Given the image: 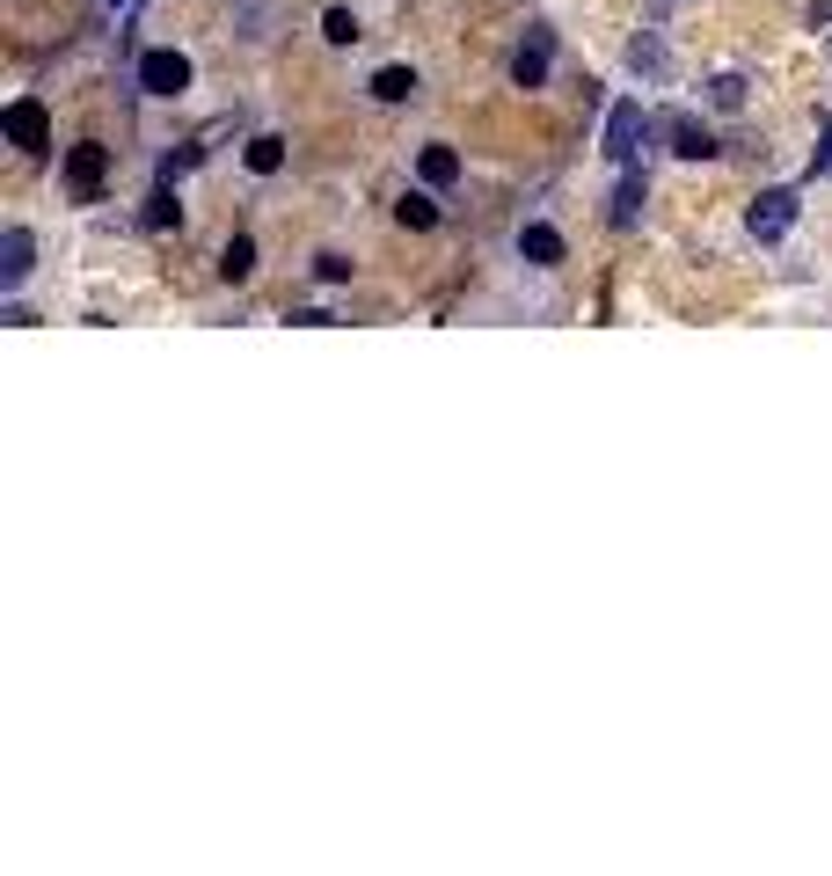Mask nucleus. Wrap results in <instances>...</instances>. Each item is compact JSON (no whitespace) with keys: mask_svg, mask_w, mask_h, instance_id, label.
Instances as JSON below:
<instances>
[{"mask_svg":"<svg viewBox=\"0 0 832 876\" xmlns=\"http://www.w3.org/2000/svg\"><path fill=\"white\" fill-rule=\"evenodd\" d=\"M373 95H381V103H409V95H416V73L409 67H381V73H373Z\"/></svg>","mask_w":832,"mask_h":876,"instance_id":"nucleus-14","label":"nucleus"},{"mask_svg":"<svg viewBox=\"0 0 832 876\" xmlns=\"http://www.w3.org/2000/svg\"><path fill=\"white\" fill-rule=\"evenodd\" d=\"M811 175H832V124H825V140H818V154H811Z\"/></svg>","mask_w":832,"mask_h":876,"instance_id":"nucleus-21","label":"nucleus"},{"mask_svg":"<svg viewBox=\"0 0 832 876\" xmlns=\"http://www.w3.org/2000/svg\"><path fill=\"white\" fill-rule=\"evenodd\" d=\"M248 169H256V175H277V169H285V140H277V132L248 140Z\"/></svg>","mask_w":832,"mask_h":876,"instance_id":"nucleus-16","label":"nucleus"},{"mask_svg":"<svg viewBox=\"0 0 832 876\" xmlns=\"http://www.w3.org/2000/svg\"><path fill=\"white\" fill-rule=\"evenodd\" d=\"M416 175H424L432 191H446V183H460V154H453V146H424V154H416Z\"/></svg>","mask_w":832,"mask_h":876,"instance_id":"nucleus-11","label":"nucleus"},{"mask_svg":"<svg viewBox=\"0 0 832 876\" xmlns=\"http://www.w3.org/2000/svg\"><path fill=\"white\" fill-rule=\"evenodd\" d=\"M548 59H555V37L548 30H526V44L511 52V81H519V88H540V81H548Z\"/></svg>","mask_w":832,"mask_h":876,"instance_id":"nucleus-6","label":"nucleus"},{"mask_svg":"<svg viewBox=\"0 0 832 876\" xmlns=\"http://www.w3.org/2000/svg\"><path fill=\"white\" fill-rule=\"evenodd\" d=\"M103 175H110V146H95V140H81V146H67V191L81 197H95L103 191Z\"/></svg>","mask_w":832,"mask_h":876,"instance_id":"nucleus-4","label":"nucleus"},{"mask_svg":"<svg viewBox=\"0 0 832 876\" xmlns=\"http://www.w3.org/2000/svg\"><path fill=\"white\" fill-rule=\"evenodd\" d=\"M797 205H803V197L789 191V183H774V191H760V197H752V212H745L752 242H781V234L797 227Z\"/></svg>","mask_w":832,"mask_h":876,"instance_id":"nucleus-1","label":"nucleus"},{"mask_svg":"<svg viewBox=\"0 0 832 876\" xmlns=\"http://www.w3.org/2000/svg\"><path fill=\"white\" fill-rule=\"evenodd\" d=\"M642 205H650V175L628 161V169H621V191H613V227H636Z\"/></svg>","mask_w":832,"mask_h":876,"instance_id":"nucleus-8","label":"nucleus"},{"mask_svg":"<svg viewBox=\"0 0 832 876\" xmlns=\"http://www.w3.org/2000/svg\"><path fill=\"white\" fill-rule=\"evenodd\" d=\"M314 278H322V285H344L351 278V256H314Z\"/></svg>","mask_w":832,"mask_h":876,"instance_id":"nucleus-20","label":"nucleus"},{"mask_svg":"<svg viewBox=\"0 0 832 876\" xmlns=\"http://www.w3.org/2000/svg\"><path fill=\"white\" fill-rule=\"evenodd\" d=\"M322 37H329V44H358V16H351V8H329V16H322Z\"/></svg>","mask_w":832,"mask_h":876,"instance_id":"nucleus-19","label":"nucleus"},{"mask_svg":"<svg viewBox=\"0 0 832 876\" xmlns=\"http://www.w3.org/2000/svg\"><path fill=\"white\" fill-rule=\"evenodd\" d=\"M664 132H672V154H679V161H716L709 124H693V118H664Z\"/></svg>","mask_w":832,"mask_h":876,"instance_id":"nucleus-9","label":"nucleus"},{"mask_svg":"<svg viewBox=\"0 0 832 876\" xmlns=\"http://www.w3.org/2000/svg\"><path fill=\"white\" fill-rule=\"evenodd\" d=\"M395 220H402V227H416V234H424V227H438V205H432V191H409V197L395 205Z\"/></svg>","mask_w":832,"mask_h":876,"instance_id":"nucleus-15","label":"nucleus"},{"mask_svg":"<svg viewBox=\"0 0 832 876\" xmlns=\"http://www.w3.org/2000/svg\"><path fill=\"white\" fill-rule=\"evenodd\" d=\"M832 22V0H811V30H825Z\"/></svg>","mask_w":832,"mask_h":876,"instance_id":"nucleus-22","label":"nucleus"},{"mask_svg":"<svg viewBox=\"0 0 832 876\" xmlns=\"http://www.w3.org/2000/svg\"><path fill=\"white\" fill-rule=\"evenodd\" d=\"M175 220H183V205H175V197H169V183H161V191L146 197V227H154V234H169Z\"/></svg>","mask_w":832,"mask_h":876,"instance_id":"nucleus-17","label":"nucleus"},{"mask_svg":"<svg viewBox=\"0 0 832 876\" xmlns=\"http://www.w3.org/2000/svg\"><path fill=\"white\" fill-rule=\"evenodd\" d=\"M30 256H37L30 227H8V234H0V293H16V285L30 278Z\"/></svg>","mask_w":832,"mask_h":876,"instance_id":"nucleus-7","label":"nucleus"},{"mask_svg":"<svg viewBox=\"0 0 832 876\" xmlns=\"http://www.w3.org/2000/svg\"><path fill=\"white\" fill-rule=\"evenodd\" d=\"M248 271H256V242H248V234H234V242L220 248V278H226V285H242Z\"/></svg>","mask_w":832,"mask_h":876,"instance_id":"nucleus-13","label":"nucleus"},{"mask_svg":"<svg viewBox=\"0 0 832 876\" xmlns=\"http://www.w3.org/2000/svg\"><path fill=\"white\" fill-rule=\"evenodd\" d=\"M519 256H526V263H562V234L534 220V227H519Z\"/></svg>","mask_w":832,"mask_h":876,"instance_id":"nucleus-12","label":"nucleus"},{"mask_svg":"<svg viewBox=\"0 0 832 876\" xmlns=\"http://www.w3.org/2000/svg\"><path fill=\"white\" fill-rule=\"evenodd\" d=\"M628 67H636V73H650V81H664V73H672V52H664V37H650V30H642L636 44H628Z\"/></svg>","mask_w":832,"mask_h":876,"instance_id":"nucleus-10","label":"nucleus"},{"mask_svg":"<svg viewBox=\"0 0 832 876\" xmlns=\"http://www.w3.org/2000/svg\"><path fill=\"white\" fill-rule=\"evenodd\" d=\"M0 132H8L22 154H52V118H44V103H37V95H22V103L0 110Z\"/></svg>","mask_w":832,"mask_h":876,"instance_id":"nucleus-3","label":"nucleus"},{"mask_svg":"<svg viewBox=\"0 0 832 876\" xmlns=\"http://www.w3.org/2000/svg\"><path fill=\"white\" fill-rule=\"evenodd\" d=\"M642 140H650V118H642V103H613V110H607V146H599V154H607L613 169H628V161L642 154Z\"/></svg>","mask_w":832,"mask_h":876,"instance_id":"nucleus-2","label":"nucleus"},{"mask_svg":"<svg viewBox=\"0 0 832 876\" xmlns=\"http://www.w3.org/2000/svg\"><path fill=\"white\" fill-rule=\"evenodd\" d=\"M139 88H146V95H183V88H191V59L183 52H146L139 59Z\"/></svg>","mask_w":832,"mask_h":876,"instance_id":"nucleus-5","label":"nucleus"},{"mask_svg":"<svg viewBox=\"0 0 832 876\" xmlns=\"http://www.w3.org/2000/svg\"><path fill=\"white\" fill-rule=\"evenodd\" d=\"M709 103L716 110H745V81H738V73H716V81H709Z\"/></svg>","mask_w":832,"mask_h":876,"instance_id":"nucleus-18","label":"nucleus"}]
</instances>
